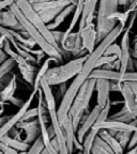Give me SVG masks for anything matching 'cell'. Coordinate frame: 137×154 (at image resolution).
<instances>
[{"label":"cell","mask_w":137,"mask_h":154,"mask_svg":"<svg viewBox=\"0 0 137 154\" xmlns=\"http://www.w3.org/2000/svg\"><path fill=\"white\" fill-rule=\"evenodd\" d=\"M38 115H39L38 107H34V108H32V109H28V110L24 113V116L22 117L20 121L32 120V119H34V118H38Z\"/></svg>","instance_id":"obj_36"},{"label":"cell","mask_w":137,"mask_h":154,"mask_svg":"<svg viewBox=\"0 0 137 154\" xmlns=\"http://www.w3.org/2000/svg\"><path fill=\"white\" fill-rule=\"evenodd\" d=\"M131 3V0H119V5L122 7H129Z\"/></svg>","instance_id":"obj_46"},{"label":"cell","mask_w":137,"mask_h":154,"mask_svg":"<svg viewBox=\"0 0 137 154\" xmlns=\"http://www.w3.org/2000/svg\"><path fill=\"white\" fill-rule=\"evenodd\" d=\"M102 108H103L102 106H100L99 104H96L93 107V109H92L89 113H85V115L83 116L79 128H78V130H77V132H76L77 139L79 140L82 143H83V140H84L85 136H86V134L89 132V131L93 128V125L95 124L96 119L99 117Z\"/></svg>","instance_id":"obj_10"},{"label":"cell","mask_w":137,"mask_h":154,"mask_svg":"<svg viewBox=\"0 0 137 154\" xmlns=\"http://www.w3.org/2000/svg\"><path fill=\"white\" fill-rule=\"evenodd\" d=\"M38 91H39V90L32 89L31 94L29 95V97L27 99V101L24 103V105H23L22 107H19L18 111H17L16 113H14L13 116H11L9 120H8L3 125H1V126H0V138L2 137L3 135L8 134V133L10 132V130H12L15 125H16L17 123L20 121V119H22V117L24 116V113L29 109V107H30V105H31L32 101H33L34 96H36V92H38Z\"/></svg>","instance_id":"obj_11"},{"label":"cell","mask_w":137,"mask_h":154,"mask_svg":"<svg viewBox=\"0 0 137 154\" xmlns=\"http://www.w3.org/2000/svg\"><path fill=\"white\" fill-rule=\"evenodd\" d=\"M8 58H9V55L5 53V49H3V48H0V64L2 62H5Z\"/></svg>","instance_id":"obj_44"},{"label":"cell","mask_w":137,"mask_h":154,"mask_svg":"<svg viewBox=\"0 0 137 154\" xmlns=\"http://www.w3.org/2000/svg\"><path fill=\"white\" fill-rule=\"evenodd\" d=\"M16 3L19 7V9L22 10V12L24 13V15L26 16V18L28 19L29 22L31 23V24L33 25L36 29H38L39 31L43 34L44 38H45L49 43L53 44V45L57 48L58 51H60V54L63 57V60H67V57H69L71 54H69V53H67V51H63L62 47H61V46L56 42L55 38H54V35H53V32L47 28V25L43 22V19L41 18V16H40L39 13L34 10L32 3L30 2L29 0H16Z\"/></svg>","instance_id":"obj_6"},{"label":"cell","mask_w":137,"mask_h":154,"mask_svg":"<svg viewBox=\"0 0 137 154\" xmlns=\"http://www.w3.org/2000/svg\"><path fill=\"white\" fill-rule=\"evenodd\" d=\"M99 5V0H85L83 5V12L80 16L79 23H78V30H82L86 25L93 23V19L95 17V10Z\"/></svg>","instance_id":"obj_17"},{"label":"cell","mask_w":137,"mask_h":154,"mask_svg":"<svg viewBox=\"0 0 137 154\" xmlns=\"http://www.w3.org/2000/svg\"><path fill=\"white\" fill-rule=\"evenodd\" d=\"M82 35L84 47L88 53H92L98 45V31H96V25L94 23L86 25L82 30H79Z\"/></svg>","instance_id":"obj_13"},{"label":"cell","mask_w":137,"mask_h":154,"mask_svg":"<svg viewBox=\"0 0 137 154\" xmlns=\"http://www.w3.org/2000/svg\"><path fill=\"white\" fill-rule=\"evenodd\" d=\"M95 91H96V104H99L102 107H105L111 102V80L96 79L95 84Z\"/></svg>","instance_id":"obj_15"},{"label":"cell","mask_w":137,"mask_h":154,"mask_svg":"<svg viewBox=\"0 0 137 154\" xmlns=\"http://www.w3.org/2000/svg\"><path fill=\"white\" fill-rule=\"evenodd\" d=\"M94 128H100V130H101V128L111 130V131H115V132H134L137 128V126H135L132 123H129V122H123V121L107 119L106 121L100 123V124L94 125Z\"/></svg>","instance_id":"obj_18"},{"label":"cell","mask_w":137,"mask_h":154,"mask_svg":"<svg viewBox=\"0 0 137 154\" xmlns=\"http://www.w3.org/2000/svg\"><path fill=\"white\" fill-rule=\"evenodd\" d=\"M122 75L120 71H115L113 69H94L90 74L89 78H95V79H108V80H117V82H122Z\"/></svg>","instance_id":"obj_19"},{"label":"cell","mask_w":137,"mask_h":154,"mask_svg":"<svg viewBox=\"0 0 137 154\" xmlns=\"http://www.w3.org/2000/svg\"><path fill=\"white\" fill-rule=\"evenodd\" d=\"M92 154H115L113 151V149L111 148L107 142L103 139V138L98 134V136L95 137L91 149Z\"/></svg>","instance_id":"obj_24"},{"label":"cell","mask_w":137,"mask_h":154,"mask_svg":"<svg viewBox=\"0 0 137 154\" xmlns=\"http://www.w3.org/2000/svg\"><path fill=\"white\" fill-rule=\"evenodd\" d=\"M104 55H114V56H117L118 59H120V57H121V46L118 45V44H116L115 42H114L113 44H111V45L107 47V49L105 51Z\"/></svg>","instance_id":"obj_35"},{"label":"cell","mask_w":137,"mask_h":154,"mask_svg":"<svg viewBox=\"0 0 137 154\" xmlns=\"http://www.w3.org/2000/svg\"><path fill=\"white\" fill-rule=\"evenodd\" d=\"M84 1L85 0H77L76 3V9H75L74 13H73V18L71 20L70 25H69V28L64 31L65 34L70 33L73 31V29L76 27L77 23H79L80 16H82V12H83V5H84Z\"/></svg>","instance_id":"obj_28"},{"label":"cell","mask_w":137,"mask_h":154,"mask_svg":"<svg viewBox=\"0 0 137 154\" xmlns=\"http://www.w3.org/2000/svg\"><path fill=\"white\" fill-rule=\"evenodd\" d=\"M45 148V142H44L43 136L40 135L31 144L28 150V153H36V154H41L43 149Z\"/></svg>","instance_id":"obj_31"},{"label":"cell","mask_w":137,"mask_h":154,"mask_svg":"<svg viewBox=\"0 0 137 154\" xmlns=\"http://www.w3.org/2000/svg\"><path fill=\"white\" fill-rule=\"evenodd\" d=\"M132 1H134V0H131V2H132Z\"/></svg>","instance_id":"obj_54"},{"label":"cell","mask_w":137,"mask_h":154,"mask_svg":"<svg viewBox=\"0 0 137 154\" xmlns=\"http://www.w3.org/2000/svg\"><path fill=\"white\" fill-rule=\"evenodd\" d=\"M130 16H131V14L129 12H126V11H124V12L117 11V12L113 13V14L108 17V19H116L118 23H121V24L126 26L129 19H130Z\"/></svg>","instance_id":"obj_33"},{"label":"cell","mask_w":137,"mask_h":154,"mask_svg":"<svg viewBox=\"0 0 137 154\" xmlns=\"http://www.w3.org/2000/svg\"><path fill=\"white\" fill-rule=\"evenodd\" d=\"M123 100H124V106L128 108V110L137 118V101L134 95V92L132 90V87L130 85V82H121V91Z\"/></svg>","instance_id":"obj_16"},{"label":"cell","mask_w":137,"mask_h":154,"mask_svg":"<svg viewBox=\"0 0 137 154\" xmlns=\"http://www.w3.org/2000/svg\"><path fill=\"white\" fill-rule=\"evenodd\" d=\"M3 110H5V108H1V109H0V117H1V115H2Z\"/></svg>","instance_id":"obj_52"},{"label":"cell","mask_w":137,"mask_h":154,"mask_svg":"<svg viewBox=\"0 0 137 154\" xmlns=\"http://www.w3.org/2000/svg\"><path fill=\"white\" fill-rule=\"evenodd\" d=\"M122 82H137V72H125L122 75Z\"/></svg>","instance_id":"obj_39"},{"label":"cell","mask_w":137,"mask_h":154,"mask_svg":"<svg viewBox=\"0 0 137 154\" xmlns=\"http://www.w3.org/2000/svg\"><path fill=\"white\" fill-rule=\"evenodd\" d=\"M71 0H51L45 2L32 3L34 10L43 19L46 25L51 23L59 13L64 9L67 5H71Z\"/></svg>","instance_id":"obj_7"},{"label":"cell","mask_w":137,"mask_h":154,"mask_svg":"<svg viewBox=\"0 0 137 154\" xmlns=\"http://www.w3.org/2000/svg\"><path fill=\"white\" fill-rule=\"evenodd\" d=\"M9 103L13 104L14 106H17V107L19 108V107H22V106L24 105L25 102L23 101V100L18 99V97H15V96H13V97H11V100L9 101Z\"/></svg>","instance_id":"obj_43"},{"label":"cell","mask_w":137,"mask_h":154,"mask_svg":"<svg viewBox=\"0 0 137 154\" xmlns=\"http://www.w3.org/2000/svg\"><path fill=\"white\" fill-rule=\"evenodd\" d=\"M62 128L65 135V139H67V151H69V153H73V151H74V140L76 138V131L74 128L72 118H71L70 115H69V118L67 119V121L62 124Z\"/></svg>","instance_id":"obj_20"},{"label":"cell","mask_w":137,"mask_h":154,"mask_svg":"<svg viewBox=\"0 0 137 154\" xmlns=\"http://www.w3.org/2000/svg\"><path fill=\"white\" fill-rule=\"evenodd\" d=\"M132 57L135 58V59H137V44L135 45L134 49L132 51Z\"/></svg>","instance_id":"obj_49"},{"label":"cell","mask_w":137,"mask_h":154,"mask_svg":"<svg viewBox=\"0 0 137 154\" xmlns=\"http://www.w3.org/2000/svg\"><path fill=\"white\" fill-rule=\"evenodd\" d=\"M124 29H125V25L118 23V25L111 30V32H109L108 35L106 36L104 40H102L96 45L95 49L88 55L82 71H80L79 74L77 75V76H75L73 78V82H71V85L67 88V93L64 94V96H63L62 100L60 101V106L58 108V118H59L61 125L69 118V112H70L71 106H72L75 96H76L77 92L79 91L83 84L89 78L92 71L96 67V62L99 60V58L104 55L105 51L107 49V47L111 44H113L119 36L122 35Z\"/></svg>","instance_id":"obj_1"},{"label":"cell","mask_w":137,"mask_h":154,"mask_svg":"<svg viewBox=\"0 0 137 154\" xmlns=\"http://www.w3.org/2000/svg\"><path fill=\"white\" fill-rule=\"evenodd\" d=\"M136 144H137V128L132 133V136H131L130 142H129L128 147H126L128 151H129V150H131V149H133V148H134Z\"/></svg>","instance_id":"obj_40"},{"label":"cell","mask_w":137,"mask_h":154,"mask_svg":"<svg viewBox=\"0 0 137 154\" xmlns=\"http://www.w3.org/2000/svg\"><path fill=\"white\" fill-rule=\"evenodd\" d=\"M99 135L111 146V148L113 149L115 154H122L125 151V149L120 144V142L116 138L115 135L111 134V131L105 130V128H101L99 132Z\"/></svg>","instance_id":"obj_21"},{"label":"cell","mask_w":137,"mask_h":154,"mask_svg":"<svg viewBox=\"0 0 137 154\" xmlns=\"http://www.w3.org/2000/svg\"><path fill=\"white\" fill-rule=\"evenodd\" d=\"M51 32H53V35H54V38H55L56 42H57V43L60 45L61 41H62L63 35H64V32L58 31V30H56V29H55V30H51Z\"/></svg>","instance_id":"obj_42"},{"label":"cell","mask_w":137,"mask_h":154,"mask_svg":"<svg viewBox=\"0 0 137 154\" xmlns=\"http://www.w3.org/2000/svg\"><path fill=\"white\" fill-rule=\"evenodd\" d=\"M16 0H0V11H3L7 8H10Z\"/></svg>","instance_id":"obj_41"},{"label":"cell","mask_w":137,"mask_h":154,"mask_svg":"<svg viewBox=\"0 0 137 154\" xmlns=\"http://www.w3.org/2000/svg\"><path fill=\"white\" fill-rule=\"evenodd\" d=\"M15 65H17L16 61L11 57H9L5 62L1 63V64H0V79H1L2 77H5V75L10 74Z\"/></svg>","instance_id":"obj_30"},{"label":"cell","mask_w":137,"mask_h":154,"mask_svg":"<svg viewBox=\"0 0 137 154\" xmlns=\"http://www.w3.org/2000/svg\"><path fill=\"white\" fill-rule=\"evenodd\" d=\"M95 78H88L83 84V86L80 87L79 91L77 92L74 101H73L72 106H71L69 115L72 118L73 125H74V128L76 132L78 130V128H79L83 116L85 113H87V111H88L90 101H91L93 92L95 90Z\"/></svg>","instance_id":"obj_3"},{"label":"cell","mask_w":137,"mask_h":154,"mask_svg":"<svg viewBox=\"0 0 137 154\" xmlns=\"http://www.w3.org/2000/svg\"><path fill=\"white\" fill-rule=\"evenodd\" d=\"M31 3H36V2H45V1H51V0H29Z\"/></svg>","instance_id":"obj_51"},{"label":"cell","mask_w":137,"mask_h":154,"mask_svg":"<svg viewBox=\"0 0 137 154\" xmlns=\"http://www.w3.org/2000/svg\"><path fill=\"white\" fill-rule=\"evenodd\" d=\"M16 89H17V78H16V75L13 74L11 82L0 91V100L2 102H5V103L9 102L10 100H11V97L14 96V93H15V91H16Z\"/></svg>","instance_id":"obj_25"},{"label":"cell","mask_w":137,"mask_h":154,"mask_svg":"<svg viewBox=\"0 0 137 154\" xmlns=\"http://www.w3.org/2000/svg\"><path fill=\"white\" fill-rule=\"evenodd\" d=\"M136 38H137V35H136Z\"/></svg>","instance_id":"obj_55"},{"label":"cell","mask_w":137,"mask_h":154,"mask_svg":"<svg viewBox=\"0 0 137 154\" xmlns=\"http://www.w3.org/2000/svg\"><path fill=\"white\" fill-rule=\"evenodd\" d=\"M0 141L5 142V144H8L10 147L16 149L19 153H28V150H29V148H30V144L27 143L26 141L16 139V138H14V137H11L9 134L3 135L2 137L0 138Z\"/></svg>","instance_id":"obj_23"},{"label":"cell","mask_w":137,"mask_h":154,"mask_svg":"<svg viewBox=\"0 0 137 154\" xmlns=\"http://www.w3.org/2000/svg\"><path fill=\"white\" fill-rule=\"evenodd\" d=\"M0 91H1V89H0Z\"/></svg>","instance_id":"obj_56"},{"label":"cell","mask_w":137,"mask_h":154,"mask_svg":"<svg viewBox=\"0 0 137 154\" xmlns=\"http://www.w3.org/2000/svg\"><path fill=\"white\" fill-rule=\"evenodd\" d=\"M0 25L8 27V28L14 29L16 31H19L22 34H24L25 36H29L27 34L26 30H25L24 26L22 25V23L19 22L16 15L14 14V12L10 8L7 11H5V10L0 11Z\"/></svg>","instance_id":"obj_14"},{"label":"cell","mask_w":137,"mask_h":154,"mask_svg":"<svg viewBox=\"0 0 137 154\" xmlns=\"http://www.w3.org/2000/svg\"><path fill=\"white\" fill-rule=\"evenodd\" d=\"M131 31H132V28L125 26L124 31L122 33V38H121V57L119 59V62H120L119 71L121 74H124L129 70H134V62L132 60V49H131L130 42Z\"/></svg>","instance_id":"obj_8"},{"label":"cell","mask_w":137,"mask_h":154,"mask_svg":"<svg viewBox=\"0 0 137 154\" xmlns=\"http://www.w3.org/2000/svg\"><path fill=\"white\" fill-rule=\"evenodd\" d=\"M60 46L62 47L63 51L71 54L74 57H82V56L89 54L86 51V48L84 47L79 30L76 32L72 31L67 34L64 33Z\"/></svg>","instance_id":"obj_9"},{"label":"cell","mask_w":137,"mask_h":154,"mask_svg":"<svg viewBox=\"0 0 137 154\" xmlns=\"http://www.w3.org/2000/svg\"><path fill=\"white\" fill-rule=\"evenodd\" d=\"M99 132H100V128L93 126L89 132L87 133L84 140H83V153L85 154L91 153V149H92V146H93L94 139L98 136Z\"/></svg>","instance_id":"obj_26"},{"label":"cell","mask_w":137,"mask_h":154,"mask_svg":"<svg viewBox=\"0 0 137 154\" xmlns=\"http://www.w3.org/2000/svg\"><path fill=\"white\" fill-rule=\"evenodd\" d=\"M71 2H72V3H75V5H76V3H77V0H71Z\"/></svg>","instance_id":"obj_53"},{"label":"cell","mask_w":137,"mask_h":154,"mask_svg":"<svg viewBox=\"0 0 137 154\" xmlns=\"http://www.w3.org/2000/svg\"><path fill=\"white\" fill-rule=\"evenodd\" d=\"M119 8V0H99V9L96 14V31L98 44L104 40L115 28L118 22L116 19H108L113 13L117 12Z\"/></svg>","instance_id":"obj_5"},{"label":"cell","mask_w":137,"mask_h":154,"mask_svg":"<svg viewBox=\"0 0 137 154\" xmlns=\"http://www.w3.org/2000/svg\"><path fill=\"white\" fill-rule=\"evenodd\" d=\"M19 69V72L22 74L23 78L25 79V82H28L29 85L33 86L34 79L36 76V67L34 66H24V65H17Z\"/></svg>","instance_id":"obj_27"},{"label":"cell","mask_w":137,"mask_h":154,"mask_svg":"<svg viewBox=\"0 0 137 154\" xmlns=\"http://www.w3.org/2000/svg\"><path fill=\"white\" fill-rule=\"evenodd\" d=\"M58 90H57V93H56L55 97H56V101H61L62 97L64 96V94L67 93V82H62V84L58 85Z\"/></svg>","instance_id":"obj_37"},{"label":"cell","mask_w":137,"mask_h":154,"mask_svg":"<svg viewBox=\"0 0 137 154\" xmlns=\"http://www.w3.org/2000/svg\"><path fill=\"white\" fill-rule=\"evenodd\" d=\"M108 119H111V120L123 121V122H129V123H130L131 121L135 120V119H137V118H135L134 116H133L132 113L128 110V108H126L125 106H123L122 108H121L118 112H116L115 115L108 117Z\"/></svg>","instance_id":"obj_29"},{"label":"cell","mask_w":137,"mask_h":154,"mask_svg":"<svg viewBox=\"0 0 137 154\" xmlns=\"http://www.w3.org/2000/svg\"><path fill=\"white\" fill-rule=\"evenodd\" d=\"M0 150L2 151L3 154H16V153H19L16 149H14V148H12V147H10V146L5 144V142H2V141H0Z\"/></svg>","instance_id":"obj_38"},{"label":"cell","mask_w":137,"mask_h":154,"mask_svg":"<svg viewBox=\"0 0 137 154\" xmlns=\"http://www.w3.org/2000/svg\"><path fill=\"white\" fill-rule=\"evenodd\" d=\"M9 119H10V117H8V116H7V117H0V126L5 124V123L7 122Z\"/></svg>","instance_id":"obj_48"},{"label":"cell","mask_w":137,"mask_h":154,"mask_svg":"<svg viewBox=\"0 0 137 154\" xmlns=\"http://www.w3.org/2000/svg\"><path fill=\"white\" fill-rule=\"evenodd\" d=\"M5 40H7V38L5 35H2V34H0V48H3Z\"/></svg>","instance_id":"obj_47"},{"label":"cell","mask_w":137,"mask_h":154,"mask_svg":"<svg viewBox=\"0 0 137 154\" xmlns=\"http://www.w3.org/2000/svg\"><path fill=\"white\" fill-rule=\"evenodd\" d=\"M15 126L18 128H22L24 131V141H26L29 144H31L41 135V125H40L39 119H36V120L32 119V120L28 121H19Z\"/></svg>","instance_id":"obj_12"},{"label":"cell","mask_w":137,"mask_h":154,"mask_svg":"<svg viewBox=\"0 0 137 154\" xmlns=\"http://www.w3.org/2000/svg\"><path fill=\"white\" fill-rule=\"evenodd\" d=\"M108 131H111V134L115 135L116 138L118 139V141L120 142L121 146H122L124 149H126L133 132H115V131H111V130H108Z\"/></svg>","instance_id":"obj_32"},{"label":"cell","mask_w":137,"mask_h":154,"mask_svg":"<svg viewBox=\"0 0 137 154\" xmlns=\"http://www.w3.org/2000/svg\"><path fill=\"white\" fill-rule=\"evenodd\" d=\"M75 9H76V5H75V3H71V5H67V7H65L64 9H63L62 11L57 15V16H56V18L54 19L53 22L49 23V24H47V28L49 29L51 31V30L57 29L58 27L60 26V25L64 22L65 19H67V17L69 16V15L72 14V13H74Z\"/></svg>","instance_id":"obj_22"},{"label":"cell","mask_w":137,"mask_h":154,"mask_svg":"<svg viewBox=\"0 0 137 154\" xmlns=\"http://www.w3.org/2000/svg\"><path fill=\"white\" fill-rule=\"evenodd\" d=\"M88 55L89 54L82 56V57H76L75 59L67 61L62 65L49 67L44 76L46 82L51 86H58L62 82H67V80L74 78L82 71Z\"/></svg>","instance_id":"obj_4"},{"label":"cell","mask_w":137,"mask_h":154,"mask_svg":"<svg viewBox=\"0 0 137 154\" xmlns=\"http://www.w3.org/2000/svg\"><path fill=\"white\" fill-rule=\"evenodd\" d=\"M116 60H118V57L117 56H114V55H103L99 58V60L96 62V67H102L104 65H107L109 63H113L115 62Z\"/></svg>","instance_id":"obj_34"},{"label":"cell","mask_w":137,"mask_h":154,"mask_svg":"<svg viewBox=\"0 0 137 154\" xmlns=\"http://www.w3.org/2000/svg\"><path fill=\"white\" fill-rule=\"evenodd\" d=\"M128 153H134V154H137V144L135 146L133 149H131V150H129V151H126Z\"/></svg>","instance_id":"obj_50"},{"label":"cell","mask_w":137,"mask_h":154,"mask_svg":"<svg viewBox=\"0 0 137 154\" xmlns=\"http://www.w3.org/2000/svg\"><path fill=\"white\" fill-rule=\"evenodd\" d=\"M10 9L14 12V14L16 15V17L18 18V20L22 23L25 30H26L27 34H28L30 38H33L36 45L41 48L42 51H43L48 57H51L53 59H55V63H59V62H61V61H63V57L60 54V51H58L53 44L49 43V42L44 38L43 34L39 31L38 29H36V27H34L33 25L26 18L24 13L22 12V10L19 9V7L17 5L16 1L10 7Z\"/></svg>","instance_id":"obj_2"},{"label":"cell","mask_w":137,"mask_h":154,"mask_svg":"<svg viewBox=\"0 0 137 154\" xmlns=\"http://www.w3.org/2000/svg\"><path fill=\"white\" fill-rule=\"evenodd\" d=\"M130 85H131V87H132V90H133V92H134V95L137 101V82H130Z\"/></svg>","instance_id":"obj_45"}]
</instances>
